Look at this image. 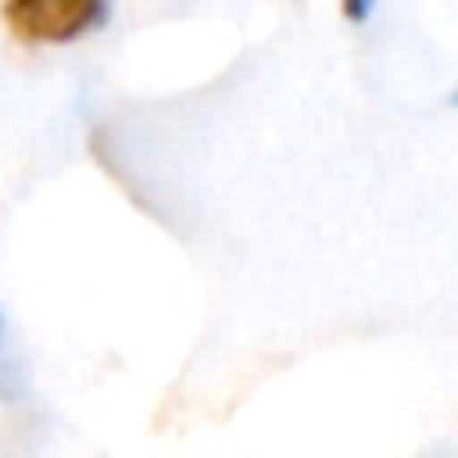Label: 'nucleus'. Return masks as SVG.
Masks as SVG:
<instances>
[{
	"label": "nucleus",
	"instance_id": "1",
	"mask_svg": "<svg viewBox=\"0 0 458 458\" xmlns=\"http://www.w3.org/2000/svg\"><path fill=\"white\" fill-rule=\"evenodd\" d=\"M0 19L28 46H64L108 23V5L99 0H10Z\"/></svg>",
	"mask_w": 458,
	"mask_h": 458
},
{
	"label": "nucleus",
	"instance_id": "2",
	"mask_svg": "<svg viewBox=\"0 0 458 458\" xmlns=\"http://www.w3.org/2000/svg\"><path fill=\"white\" fill-rule=\"evenodd\" d=\"M346 19H369V5H346Z\"/></svg>",
	"mask_w": 458,
	"mask_h": 458
},
{
	"label": "nucleus",
	"instance_id": "3",
	"mask_svg": "<svg viewBox=\"0 0 458 458\" xmlns=\"http://www.w3.org/2000/svg\"><path fill=\"white\" fill-rule=\"evenodd\" d=\"M454 104H458V90H454Z\"/></svg>",
	"mask_w": 458,
	"mask_h": 458
}]
</instances>
